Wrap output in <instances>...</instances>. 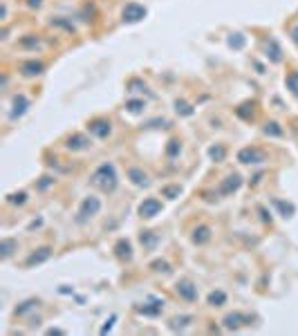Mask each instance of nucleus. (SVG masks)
<instances>
[{"mask_svg":"<svg viewBox=\"0 0 298 336\" xmlns=\"http://www.w3.org/2000/svg\"><path fill=\"white\" fill-rule=\"evenodd\" d=\"M159 211H161V202L157 200V198H146V200L142 202V206H139V215L146 217V220L155 217Z\"/></svg>","mask_w":298,"mask_h":336,"instance_id":"20e7f679","label":"nucleus"},{"mask_svg":"<svg viewBox=\"0 0 298 336\" xmlns=\"http://www.w3.org/2000/svg\"><path fill=\"white\" fill-rule=\"evenodd\" d=\"M291 34H294V36H291V38H294V43L298 45V27H294V30H291Z\"/></svg>","mask_w":298,"mask_h":336,"instance_id":"ddd939ff","label":"nucleus"},{"mask_svg":"<svg viewBox=\"0 0 298 336\" xmlns=\"http://www.w3.org/2000/svg\"><path fill=\"white\" fill-rule=\"evenodd\" d=\"M144 16H146V9L142 7V5H137V3L126 5V9H123V20H128V22L139 20V18H144Z\"/></svg>","mask_w":298,"mask_h":336,"instance_id":"423d86ee","label":"nucleus"},{"mask_svg":"<svg viewBox=\"0 0 298 336\" xmlns=\"http://www.w3.org/2000/svg\"><path fill=\"white\" fill-rule=\"evenodd\" d=\"M209 240H211V229L206 227V224H202V227L195 229V233H193L195 244H204V242H209Z\"/></svg>","mask_w":298,"mask_h":336,"instance_id":"1a4fd4ad","label":"nucleus"},{"mask_svg":"<svg viewBox=\"0 0 298 336\" xmlns=\"http://www.w3.org/2000/svg\"><path fill=\"white\" fill-rule=\"evenodd\" d=\"M285 83H287V88L298 97V72H291V74L285 78Z\"/></svg>","mask_w":298,"mask_h":336,"instance_id":"9b49d317","label":"nucleus"},{"mask_svg":"<svg viewBox=\"0 0 298 336\" xmlns=\"http://www.w3.org/2000/svg\"><path fill=\"white\" fill-rule=\"evenodd\" d=\"M43 70H45V63H43V61H36V59L20 63V72L25 76H36V74H41Z\"/></svg>","mask_w":298,"mask_h":336,"instance_id":"0eeeda50","label":"nucleus"},{"mask_svg":"<svg viewBox=\"0 0 298 336\" xmlns=\"http://www.w3.org/2000/svg\"><path fill=\"white\" fill-rule=\"evenodd\" d=\"M67 142H70V144H65L67 148H74V150H86V148H90V146H92V144H90V139H86L83 134H78V132L72 134Z\"/></svg>","mask_w":298,"mask_h":336,"instance_id":"6e6552de","label":"nucleus"},{"mask_svg":"<svg viewBox=\"0 0 298 336\" xmlns=\"http://www.w3.org/2000/svg\"><path fill=\"white\" fill-rule=\"evenodd\" d=\"M175 291H177V296H179V298H182V300H186V302L198 300V287H195V283H193V280H188V278L177 280Z\"/></svg>","mask_w":298,"mask_h":336,"instance_id":"f03ea898","label":"nucleus"},{"mask_svg":"<svg viewBox=\"0 0 298 336\" xmlns=\"http://www.w3.org/2000/svg\"><path fill=\"white\" fill-rule=\"evenodd\" d=\"M128 177H130L132 184H137V186H148V175H146L144 171H139V168H130V171H128Z\"/></svg>","mask_w":298,"mask_h":336,"instance_id":"9d476101","label":"nucleus"},{"mask_svg":"<svg viewBox=\"0 0 298 336\" xmlns=\"http://www.w3.org/2000/svg\"><path fill=\"white\" fill-rule=\"evenodd\" d=\"M92 184H97L99 188H103V190H115V186H117V173H115V166L112 164H101L97 171L92 173Z\"/></svg>","mask_w":298,"mask_h":336,"instance_id":"f257e3e1","label":"nucleus"},{"mask_svg":"<svg viewBox=\"0 0 298 336\" xmlns=\"http://www.w3.org/2000/svg\"><path fill=\"white\" fill-rule=\"evenodd\" d=\"M99 211H101V200L94 198V195H88V198L83 200L81 209H78V222L88 220V217H94Z\"/></svg>","mask_w":298,"mask_h":336,"instance_id":"7ed1b4c3","label":"nucleus"},{"mask_svg":"<svg viewBox=\"0 0 298 336\" xmlns=\"http://www.w3.org/2000/svg\"><path fill=\"white\" fill-rule=\"evenodd\" d=\"M224 300H227V294H224V291H213V294L209 296V302L213 307H218L215 302H224Z\"/></svg>","mask_w":298,"mask_h":336,"instance_id":"f8f14e48","label":"nucleus"},{"mask_svg":"<svg viewBox=\"0 0 298 336\" xmlns=\"http://www.w3.org/2000/svg\"><path fill=\"white\" fill-rule=\"evenodd\" d=\"M88 130L92 134H97L99 139H105L108 134L112 132V126H110V119H92L88 123Z\"/></svg>","mask_w":298,"mask_h":336,"instance_id":"39448f33","label":"nucleus"}]
</instances>
